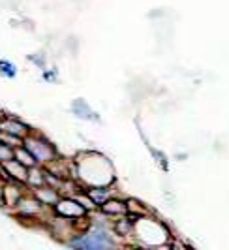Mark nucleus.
Returning a JSON list of instances; mask_svg holds the SVG:
<instances>
[{
    "label": "nucleus",
    "mask_w": 229,
    "mask_h": 250,
    "mask_svg": "<svg viewBox=\"0 0 229 250\" xmlns=\"http://www.w3.org/2000/svg\"><path fill=\"white\" fill-rule=\"evenodd\" d=\"M74 250H113V239L103 228H90L87 233L70 241Z\"/></svg>",
    "instance_id": "obj_1"
},
{
    "label": "nucleus",
    "mask_w": 229,
    "mask_h": 250,
    "mask_svg": "<svg viewBox=\"0 0 229 250\" xmlns=\"http://www.w3.org/2000/svg\"><path fill=\"white\" fill-rule=\"evenodd\" d=\"M25 149L34 156L36 162H53L57 152L51 145L41 138H32V136H26L25 138Z\"/></svg>",
    "instance_id": "obj_2"
},
{
    "label": "nucleus",
    "mask_w": 229,
    "mask_h": 250,
    "mask_svg": "<svg viewBox=\"0 0 229 250\" xmlns=\"http://www.w3.org/2000/svg\"><path fill=\"white\" fill-rule=\"evenodd\" d=\"M55 209H57L58 216L68 218V220L81 218V216H85V213H87V209L76 200H58L57 205H55Z\"/></svg>",
    "instance_id": "obj_3"
},
{
    "label": "nucleus",
    "mask_w": 229,
    "mask_h": 250,
    "mask_svg": "<svg viewBox=\"0 0 229 250\" xmlns=\"http://www.w3.org/2000/svg\"><path fill=\"white\" fill-rule=\"evenodd\" d=\"M0 132L6 134V136H13V138H26L28 126L23 125L17 119H4L0 123Z\"/></svg>",
    "instance_id": "obj_4"
},
{
    "label": "nucleus",
    "mask_w": 229,
    "mask_h": 250,
    "mask_svg": "<svg viewBox=\"0 0 229 250\" xmlns=\"http://www.w3.org/2000/svg\"><path fill=\"white\" fill-rule=\"evenodd\" d=\"M4 167H6L10 179L19 181V183H26V179H28V169H26L23 164H19L17 160H10V162H4Z\"/></svg>",
    "instance_id": "obj_5"
},
{
    "label": "nucleus",
    "mask_w": 229,
    "mask_h": 250,
    "mask_svg": "<svg viewBox=\"0 0 229 250\" xmlns=\"http://www.w3.org/2000/svg\"><path fill=\"white\" fill-rule=\"evenodd\" d=\"M17 209H19V213H23L25 216H36L41 211V203L36 200V196L34 198H21V200L17 201Z\"/></svg>",
    "instance_id": "obj_6"
},
{
    "label": "nucleus",
    "mask_w": 229,
    "mask_h": 250,
    "mask_svg": "<svg viewBox=\"0 0 229 250\" xmlns=\"http://www.w3.org/2000/svg\"><path fill=\"white\" fill-rule=\"evenodd\" d=\"M36 200L41 203V205H57V201H58V194L53 190L51 187H39L36 190Z\"/></svg>",
    "instance_id": "obj_7"
},
{
    "label": "nucleus",
    "mask_w": 229,
    "mask_h": 250,
    "mask_svg": "<svg viewBox=\"0 0 229 250\" xmlns=\"http://www.w3.org/2000/svg\"><path fill=\"white\" fill-rule=\"evenodd\" d=\"M102 211L105 214H114V216H122L128 213V205L120 200H109L102 205Z\"/></svg>",
    "instance_id": "obj_8"
},
{
    "label": "nucleus",
    "mask_w": 229,
    "mask_h": 250,
    "mask_svg": "<svg viewBox=\"0 0 229 250\" xmlns=\"http://www.w3.org/2000/svg\"><path fill=\"white\" fill-rule=\"evenodd\" d=\"M87 196L92 201V205H103L105 201H109V192L105 190V187H92Z\"/></svg>",
    "instance_id": "obj_9"
},
{
    "label": "nucleus",
    "mask_w": 229,
    "mask_h": 250,
    "mask_svg": "<svg viewBox=\"0 0 229 250\" xmlns=\"http://www.w3.org/2000/svg\"><path fill=\"white\" fill-rule=\"evenodd\" d=\"M13 156H15V160H17V162L23 164L25 167H34V166H36L34 156H32L26 149H13Z\"/></svg>",
    "instance_id": "obj_10"
},
{
    "label": "nucleus",
    "mask_w": 229,
    "mask_h": 250,
    "mask_svg": "<svg viewBox=\"0 0 229 250\" xmlns=\"http://www.w3.org/2000/svg\"><path fill=\"white\" fill-rule=\"evenodd\" d=\"M43 173H41V171H39L38 167H36V166H34V167H30V171H28V179H26V181H28V183H30V185H34V187H43V183H45V181H43Z\"/></svg>",
    "instance_id": "obj_11"
},
{
    "label": "nucleus",
    "mask_w": 229,
    "mask_h": 250,
    "mask_svg": "<svg viewBox=\"0 0 229 250\" xmlns=\"http://www.w3.org/2000/svg\"><path fill=\"white\" fill-rule=\"evenodd\" d=\"M17 74V68L8 61H0V75H6V77H15Z\"/></svg>",
    "instance_id": "obj_12"
},
{
    "label": "nucleus",
    "mask_w": 229,
    "mask_h": 250,
    "mask_svg": "<svg viewBox=\"0 0 229 250\" xmlns=\"http://www.w3.org/2000/svg\"><path fill=\"white\" fill-rule=\"evenodd\" d=\"M132 228H134V226H132V222L124 218V220H120V222H116V224H114V231H116L118 235H126V233H130V231H132Z\"/></svg>",
    "instance_id": "obj_13"
},
{
    "label": "nucleus",
    "mask_w": 229,
    "mask_h": 250,
    "mask_svg": "<svg viewBox=\"0 0 229 250\" xmlns=\"http://www.w3.org/2000/svg\"><path fill=\"white\" fill-rule=\"evenodd\" d=\"M13 158V149L6 143H0V162H10Z\"/></svg>",
    "instance_id": "obj_14"
},
{
    "label": "nucleus",
    "mask_w": 229,
    "mask_h": 250,
    "mask_svg": "<svg viewBox=\"0 0 229 250\" xmlns=\"http://www.w3.org/2000/svg\"><path fill=\"white\" fill-rule=\"evenodd\" d=\"M79 105H81L83 109H81V111H74L76 115H79V117H85V115H87V117H90V121H96V113L92 111V109H90L85 102H79Z\"/></svg>",
    "instance_id": "obj_15"
},
{
    "label": "nucleus",
    "mask_w": 229,
    "mask_h": 250,
    "mask_svg": "<svg viewBox=\"0 0 229 250\" xmlns=\"http://www.w3.org/2000/svg\"><path fill=\"white\" fill-rule=\"evenodd\" d=\"M2 205H4V190L0 188V207H2Z\"/></svg>",
    "instance_id": "obj_16"
}]
</instances>
